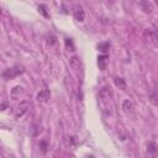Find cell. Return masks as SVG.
<instances>
[{"instance_id": "obj_1", "label": "cell", "mask_w": 158, "mask_h": 158, "mask_svg": "<svg viewBox=\"0 0 158 158\" xmlns=\"http://www.w3.org/2000/svg\"><path fill=\"white\" fill-rule=\"evenodd\" d=\"M25 72V68L22 65H14L11 68H7L5 69L2 73H1V77L4 80H10V79H14L15 77L22 74Z\"/></svg>"}, {"instance_id": "obj_2", "label": "cell", "mask_w": 158, "mask_h": 158, "mask_svg": "<svg viewBox=\"0 0 158 158\" xmlns=\"http://www.w3.org/2000/svg\"><path fill=\"white\" fill-rule=\"evenodd\" d=\"M28 107H30V104H28V101H27V100H23V101H21V102H20V105L17 106V110H16V112H15V117H16V118H20V117H22V116H23V115L27 112Z\"/></svg>"}, {"instance_id": "obj_3", "label": "cell", "mask_w": 158, "mask_h": 158, "mask_svg": "<svg viewBox=\"0 0 158 158\" xmlns=\"http://www.w3.org/2000/svg\"><path fill=\"white\" fill-rule=\"evenodd\" d=\"M73 16H74V19H75L77 21H79V22H83V21H84V19H85V12H84V10H83V7H81L80 5H75V6H74V9H73Z\"/></svg>"}, {"instance_id": "obj_4", "label": "cell", "mask_w": 158, "mask_h": 158, "mask_svg": "<svg viewBox=\"0 0 158 158\" xmlns=\"http://www.w3.org/2000/svg\"><path fill=\"white\" fill-rule=\"evenodd\" d=\"M69 67L74 70V72H79L81 69V62L80 58L78 56H72L69 58Z\"/></svg>"}, {"instance_id": "obj_5", "label": "cell", "mask_w": 158, "mask_h": 158, "mask_svg": "<svg viewBox=\"0 0 158 158\" xmlns=\"http://www.w3.org/2000/svg\"><path fill=\"white\" fill-rule=\"evenodd\" d=\"M109 64V56L107 54H101L98 57V67L100 70H105Z\"/></svg>"}, {"instance_id": "obj_6", "label": "cell", "mask_w": 158, "mask_h": 158, "mask_svg": "<svg viewBox=\"0 0 158 158\" xmlns=\"http://www.w3.org/2000/svg\"><path fill=\"white\" fill-rule=\"evenodd\" d=\"M138 5H139L141 10H142L143 12H146V14H151V12L153 11V5H152V2L148 1V0H139Z\"/></svg>"}, {"instance_id": "obj_7", "label": "cell", "mask_w": 158, "mask_h": 158, "mask_svg": "<svg viewBox=\"0 0 158 158\" xmlns=\"http://www.w3.org/2000/svg\"><path fill=\"white\" fill-rule=\"evenodd\" d=\"M49 98H51V91H49L48 89H42V90L37 94V100H38V101H42V102L48 101Z\"/></svg>"}, {"instance_id": "obj_8", "label": "cell", "mask_w": 158, "mask_h": 158, "mask_svg": "<svg viewBox=\"0 0 158 158\" xmlns=\"http://www.w3.org/2000/svg\"><path fill=\"white\" fill-rule=\"evenodd\" d=\"M114 83H115V85H116L118 89H121V90H126V88H127L125 79H122L121 77H115V78H114Z\"/></svg>"}, {"instance_id": "obj_9", "label": "cell", "mask_w": 158, "mask_h": 158, "mask_svg": "<svg viewBox=\"0 0 158 158\" xmlns=\"http://www.w3.org/2000/svg\"><path fill=\"white\" fill-rule=\"evenodd\" d=\"M133 109H135V106H133V102L131 100H128V99L123 100V102H122V110L125 112H132Z\"/></svg>"}, {"instance_id": "obj_10", "label": "cell", "mask_w": 158, "mask_h": 158, "mask_svg": "<svg viewBox=\"0 0 158 158\" xmlns=\"http://www.w3.org/2000/svg\"><path fill=\"white\" fill-rule=\"evenodd\" d=\"M99 96L102 99V100H109L111 99V90L110 88H102L99 93Z\"/></svg>"}, {"instance_id": "obj_11", "label": "cell", "mask_w": 158, "mask_h": 158, "mask_svg": "<svg viewBox=\"0 0 158 158\" xmlns=\"http://www.w3.org/2000/svg\"><path fill=\"white\" fill-rule=\"evenodd\" d=\"M144 36H146L149 41H152V42H157V41H158V33H157V32H154V31L148 30V31H146V32H144Z\"/></svg>"}, {"instance_id": "obj_12", "label": "cell", "mask_w": 158, "mask_h": 158, "mask_svg": "<svg viewBox=\"0 0 158 158\" xmlns=\"http://www.w3.org/2000/svg\"><path fill=\"white\" fill-rule=\"evenodd\" d=\"M64 44H65L67 51H70V52H74V51H75V46H74L72 38H65V40H64Z\"/></svg>"}, {"instance_id": "obj_13", "label": "cell", "mask_w": 158, "mask_h": 158, "mask_svg": "<svg viewBox=\"0 0 158 158\" xmlns=\"http://www.w3.org/2000/svg\"><path fill=\"white\" fill-rule=\"evenodd\" d=\"M109 48H110V43L109 42H100L98 44V49L100 52H102V53H106L109 51Z\"/></svg>"}, {"instance_id": "obj_14", "label": "cell", "mask_w": 158, "mask_h": 158, "mask_svg": "<svg viewBox=\"0 0 158 158\" xmlns=\"http://www.w3.org/2000/svg\"><path fill=\"white\" fill-rule=\"evenodd\" d=\"M41 131H42V127H41L40 123H35V125L32 126V128H31V133H32V136H38Z\"/></svg>"}, {"instance_id": "obj_15", "label": "cell", "mask_w": 158, "mask_h": 158, "mask_svg": "<svg viewBox=\"0 0 158 158\" xmlns=\"http://www.w3.org/2000/svg\"><path fill=\"white\" fill-rule=\"evenodd\" d=\"M149 101H151V104H152V105L158 106V93H157V91L149 95Z\"/></svg>"}, {"instance_id": "obj_16", "label": "cell", "mask_w": 158, "mask_h": 158, "mask_svg": "<svg viewBox=\"0 0 158 158\" xmlns=\"http://www.w3.org/2000/svg\"><path fill=\"white\" fill-rule=\"evenodd\" d=\"M21 93H22V88H21V86H15V88L12 89V91H11V96H12V99H16Z\"/></svg>"}, {"instance_id": "obj_17", "label": "cell", "mask_w": 158, "mask_h": 158, "mask_svg": "<svg viewBox=\"0 0 158 158\" xmlns=\"http://www.w3.org/2000/svg\"><path fill=\"white\" fill-rule=\"evenodd\" d=\"M38 11L46 17V19H48L49 17V14L47 12V7L44 6V5H38Z\"/></svg>"}, {"instance_id": "obj_18", "label": "cell", "mask_w": 158, "mask_h": 158, "mask_svg": "<svg viewBox=\"0 0 158 158\" xmlns=\"http://www.w3.org/2000/svg\"><path fill=\"white\" fill-rule=\"evenodd\" d=\"M47 43L49 44V46H53V44H56L57 43V37L54 36V35H49L48 37H47Z\"/></svg>"}, {"instance_id": "obj_19", "label": "cell", "mask_w": 158, "mask_h": 158, "mask_svg": "<svg viewBox=\"0 0 158 158\" xmlns=\"http://www.w3.org/2000/svg\"><path fill=\"white\" fill-rule=\"evenodd\" d=\"M148 148H149L151 152H154V151H156V144L151 142V143H148Z\"/></svg>"}, {"instance_id": "obj_20", "label": "cell", "mask_w": 158, "mask_h": 158, "mask_svg": "<svg viewBox=\"0 0 158 158\" xmlns=\"http://www.w3.org/2000/svg\"><path fill=\"white\" fill-rule=\"evenodd\" d=\"M9 106V102H6V101H4L2 102V105H1V110L4 111V110H6V107Z\"/></svg>"}, {"instance_id": "obj_21", "label": "cell", "mask_w": 158, "mask_h": 158, "mask_svg": "<svg viewBox=\"0 0 158 158\" xmlns=\"http://www.w3.org/2000/svg\"><path fill=\"white\" fill-rule=\"evenodd\" d=\"M106 1H107L109 4H111V2H114V0H106Z\"/></svg>"}, {"instance_id": "obj_22", "label": "cell", "mask_w": 158, "mask_h": 158, "mask_svg": "<svg viewBox=\"0 0 158 158\" xmlns=\"http://www.w3.org/2000/svg\"><path fill=\"white\" fill-rule=\"evenodd\" d=\"M154 2H156V4H157V5H158V0H154Z\"/></svg>"}]
</instances>
